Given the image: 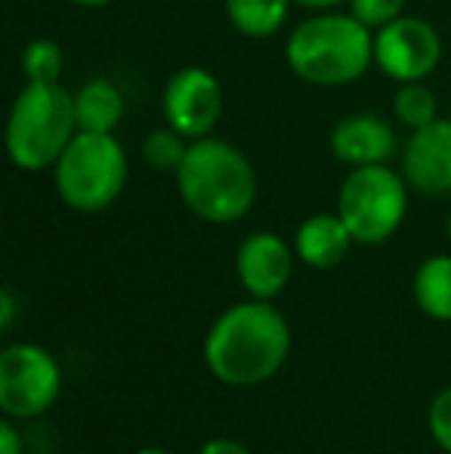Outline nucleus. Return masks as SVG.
I'll return each mask as SVG.
<instances>
[{
    "mask_svg": "<svg viewBox=\"0 0 451 454\" xmlns=\"http://www.w3.org/2000/svg\"><path fill=\"white\" fill-rule=\"evenodd\" d=\"M294 347L288 318L276 300H241L220 312L201 343V356L223 387L247 389L272 380Z\"/></svg>",
    "mask_w": 451,
    "mask_h": 454,
    "instance_id": "nucleus-1",
    "label": "nucleus"
},
{
    "mask_svg": "<svg viewBox=\"0 0 451 454\" xmlns=\"http://www.w3.org/2000/svg\"><path fill=\"white\" fill-rule=\"evenodd\" d=\"M284 62L297 81L313 87H349L374 66V31L353 12L325 10L297 22L284 41Z\"/></svg>",
    "mask_w": 451,
    "mask_h": 454,
    "instance_id": "nucleus-2",
    "label": "nucleus"
},
{
    "mask_svg": "<svg viewBox=\"0 0 451 454\" xmlns=\"http://www.w3.org/2000/svg\"><path fill=\"white\" fill-rule=\"evenodd\" d=\"M174 180L189 214L211 226L245 220L257 201V170L251 158L220 137L192 139Z\"/></svg>",
    "mask_w": 451,
    "mask_h": 454,
    "instance_id": "nucleus-3",
    "label": "nucleus"
},
{
    "mask_svg": "<svg viewBox=\"0 0 451 454\" xmlns=\"http://www.w3.org/2000/svg\"><path fill=\"white\" fill-rule=\"evenodd\" d=\"M74 133V93L62 84H25L6 114V155L25 174L53 170Z\"/></svg>",
    "mask_w": 451,
    "mask_h": 454,
    "instance_id": "nucleus-4",
    "label": "nucleus"
},
{
    "mask_svg": "<svg viewBox=\"0 0 451 454\" xmlns=\"http://www.w3.org/2000/svg\"><path fill=\"white\" fill-rule=\"evenodd\" d=\"M130 174L124 145L114 133L78 130L53 164V185L74 214H103L121 198Z\"/></svg>",
    "mask_w": 451,
    "mask_h": 454,
    "instance_id": "nucleus-5",
    "label": "nucleus"
},
{
    "mask_svg": "<svg viewBox=\"0 0 451 454\" xmlns=\"http://www.w3.org/2000/svg\"><path fill=\"white\" fill-rule=\"evenodd\" d=\"M408 192L402 170L390 164L353 168L338 189V214L353 232L355 245H386L402 229L408 214Z\"/></svg>",
    "mask_w": 451,
    "mask_h": 454,
    "instance_id": "nucleus-6",
    "label": "nucleus"
},
{
    "mask_svg": "<svg viewBox=\"0 0 451 454\" xmlns=\"http://www.w3.org/2000/svg\"><path fill=\"white\" fill-rule=\"evenodd\" d=\"M62 393L59 359L41 343H10L0 353V411L4 418L35 420Z\"/></svg>",
    "mask_w": 451,
    "mask_h": 454,
    "instance_id": "nucleus-7",
    "label": "nucleus"
},
{
    "mask_svg": "<svg viewBox=\"0 0 451 454\" xmlns=\"http://www.w3.org/2000/svg\"><path fill=\"white\" fill-rule=\"evenodd\" d=\"M442 62V37L421 16H399L374 31V66L393 84L427 81Z\"/></svg>",
    "mask_w": 451,
    "mask_h": 454,
    "instance_id": "nucleus-8",
    "label": "nucleus"
},
{
    "mask_svg": "<svg viewBox=\"0 0 451 454\" xmlns=\"http://www.w3.org/2000/svg\"><path fill=\"white\" fill-rule=\"evenodd\" d=\"M164 124L180 130L186 139L214 137L223 118V87L217 74L201 66H186L174 72L161 93Z\"/></svg>",
    "mask_w": 451,
    "mask_h": 454,
    "instance_id": "nucleus-9",
    "label": "nucleus"
},
{
    "mask_svg": "<svg viewBox=\"0 0 451 454\" xmlns=\"http://www.w3.org/2000/svg\"><path fill=\"white\" fill-rule=\"evenodd\" d=\"M297 251L276 232H251L235 251V278L253 300H278L294 278Z\"/></svg>",
    "mask_w": 451,
    "mask_h": 454,
    "instance_id": "nucleus-10",
    "label": "nucleus"
},
{
    "mask_svg": "<svg viewBox=\"0 0 451 454\" xmlns=\"http://www.w3.org/2000/svg\"><path fill=\"white\" fill-rule=\"evenodd\" d=\"M399 170L411 192L427 198L451 195V118L411 130L399 152Z\"/></svg>",
    "mask_w": 451,
    "mask_h": 454,
    "instance_id": "nucleus-11",
    "label": "nucleus"
},
{
    "mask_svg": "<svg viewBox=\"0 0 451 454\" xmlns=\"http://www.w3.org/2000/svg\"><path fill=\"white\" fill-rule=\"evenodd\" d=\"M399 137L393 121L374 112H355L331 127V155L343 168H371L390 164L399 155Z\"/></svg>",
    "mask_w": 451,
    "mask_h": 454,
    "instance_id": "nucleus-12",
    "label": "nucleus"
},
{
    "mask_svg": "<svg viewBox=\"0 0 451 454\" xmlns=\"http://www.w3.org/2000/svg\"><path fill=\"white\" fill-rule=\"evenodd\" d=\"M355 239L340 220V214H313L297 226L294 251L297 260L309 270H334L353 251Z\"/></svg>",
    "mask_w": 451,
    "mask_h": 454,
    "instance_id": "nucleus-13",
    "label": "nucleus"
},
{
    "mask_svg": "<svg viewBox=\"0 0 451 454\" xmlns=\"http://www.w3.org/2000/svg\"><path fill=\"white\" fill-rule=\"evenodd\" d=\"M74 118L78 130L114 133L124 121V93L105 78H93L74 93Z\"/></svg>",
    "mask_w": 451,
    "mask_h": 454,
    "instance_id": "nucleus-14",
    "label": "nucleus"
},
{
    "mask_svg": "<svg viewBox=\"0 0 451 454\" xmlns=\"http://www.w3.org/2000/svg\"><path fill=\"white\" fill-rule=\"evenodd\" d=\"M417 309L433 322H451V254H433L415 270L411 278Z\"/></svg>",
    "mask_w": 451,
    "mask_h": 454,
    "instance_id": "nucleus-15",
    "label": "nucleus"
},
{
    "mask_svg": "<svg viewBox=\"0 0 451 454\" xmlns=\"http://www.w3.org/2000/svg\"><path fill=\"white\" fill-rule=\"evenodd\" d=\"M294 0H226V19L247 41H266L288 25Z\"/></svg>",
    "mask_w": 451,
    "mask_h": 454,
    "instance_id": "nucleus-16",
    "label": "nucleus"
},
{
    "mask_svg": "<svg viewBox=\"0 0 451 454\" xmlns=\"http://www.w3.org/2000/svg\"><path fill=\"white\" fill-rule=\"evenodd\" d=\"M393 118L405 130H421V127L433 124L439 118V99L430 90L427 81H408V84H396L393 93Z\"/></svg>",
    "mask_w": 451,
    "mask_h": 454,
    "instance_id": "nucleus-17",
    "label": "nucleus"
},
{
    "mask_svg": "<svg viewBox=\"0 0 451 454\" xmlns=\"http://www.w3.org/2000/svg\"><path fill=\"white\" fill-rule=\"evenodd\" d=\"M19 66H22L25 84H59L62 72H66V53L50 37H37V41L25 43Z\"/></svg>",
    "mask_w": 451,
    "mask_h": 454,
    "instance_id": "nucleus-18",
    "label": "nucleus"
},
{
    "mask_svg": "<svg viewBox=\"0 0 451 454\" xmlns=\"http://www.w3.org/2000/svg\"><path fill=\"white\" fill-rule=\"evenodd\" d=\"M189 145H192V139H186L180 130L164 124L143 139V161L158 174H176L186 161Z\"/></svg>",
    "mask_w": 451,
    "mask_h": 454,
    "instance_id": "nucleus-19",
    "label": "nucleus"
},
{
    "mask_svg": "<svg viewBox=\"0 0 451 454\" xmlns=\"http://www.w3.org/2000/svg\"><path fill=\"white\" fill-rule=\"evenodd\" d=\"M405 6H408V0H349V12L371 31L405 16Z\"/></svg>",
    "mask_w": 451,
    "mask_h": 454,
    "instance_id": "nucleus-20",
    "label": "nucleus"
},
{
    "mask_svg": "<svg viewBox=\"0 0 451 454\" xmlns=\"http://www.w3.org/2000/svg\"><path fill=\"white\" fill-rule=\"evenodd\" d=\"M427 430L436 449L451 454V387L439 389L427 408Z\"/></svg>",
    "mask_w": 451,
    "mask_h": 454,
    "instance_id": "nucleus-21",
    "label": "nucleus"
},
{
    "mask_svg": "<svg viewBox=\"0 0 451 454\" xmlns=\"http://www.w3.org/2000/svg\"><path fill=\"white\" fill-rule=\"evenodd\" d=\"M195 454H253V451L235 436H211L198 445Z\"/></svg>",
    "mask_w": 451,
    "mask_h": 454,
    "instance_id": "nucleus-22",
    "label": "nucleus"
},
{
    "mask_svg": "<svg viewBox=\"0 0 451 454\" xmlns=\"http://www.w3.org/2000/svg\"><path fill=\"white\" fill-rule=\"evenodd\" d=\"M0 454H25L22 433H19V427L12 418L0 420Z\"/></svg>",
    "mask_w": 451,
    "mask_h": 454,
    "instance_id": "nucleus-23",
    "label": "nucleus"
},
{
    "mask_svg": "<svg viewBox=\"0 0 451 454\" xmlns=\"http://www.w3.org/2000/svg\"><path fill=\"white\" fill-rule=\"evenodd\" d=\"M12 322H16V294L12 287H4L0 291V328L10 331Z\"/></svg>",
    "mask_w": 451,
    "mask_h": 454,
    "instance_id": "nucleus-24",
    "label": "nucleus"
},
{
    "mask_svg": "<svg viewBox=\"0 0 451 454\" xmlns=\"http://www.w3.org/2000/svg\"><path fill=\"white\" fill-rule=\"evenodd\" d=\"M294 4L309 12H325V10H340V6L349 4V0H294Z\"/></svg>",
    "mask_w": 451,
    "mask_h": 454,
    "instance_id": "nucleus-25",
    "label": "nucleus"
},
{
    "mask_svg": "<svg viewBox=\"0 0 451 454\" xmlns=\"http://www.w3.org/2000/svg\"><path fill=\"white\" fill-rule=\"evenodd\" d=\"M72 6H81V10H103V6L114 4V0H66Z\"/></svg>",
    "mask_w": 451,
    "mask_h": 454,
    "instance_id": "nucleus-26",
    "label": "nucleus"
},
{
    "mask_svg": "<svg viewBox=\"0 0 451 454\" xmlns=\"http://www.w3.org/2000/svg\"><path fill=\"white\" fill-rule=\"evenodd\" d=\"M133 454H174V451L158 449V445H145V449H139V451H133Z\"/></svg>",
    "mask_w": 451,
    "mask_h": 454,
    "instance_id": "nucleus-27",
    "label": "nucleus"
},
{
    "mask_svg": "<svg viewBox=\"0 0 451 454\" xmlns=\"http://www.w3.org/2000/svg\"><path fill=\"white\" fill-rule=\"evenodd\" d=\"M446 235H448V245H451V214H448V220H446Z\"/></svg>",
    "mask_w": 451,
    "mask_h": 454,
    "instance_id": "nucleus-28",
    "label": "nucleus"
}]
</instances>
